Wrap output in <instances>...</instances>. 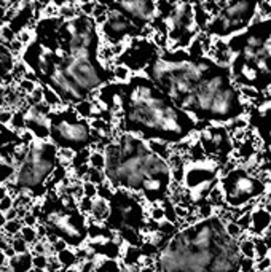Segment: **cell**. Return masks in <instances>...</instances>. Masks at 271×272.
<instances>
[{
    "mask_svg": "<svg viewBox=\"0 0 271 272\" xmlns=\"http://www.w3.org/2000/svg\"><path fill=\"white\" fill-rule=\"evenodd\" d=\"M102 104L120 115V131L174 147L198 129L196 119L179 109L148 77H131Z\"/></svg>",
    "mask_w": 271,
    "mask_h": 272,
    "instance_id": "cell-1",
    "label": "cell"
},
{
    "mask_svg": "<svg viewBox=\"0 0 271 272\" xmlns=\"http://www.w3.org/2000/svg\"><path fill=\"white\" fill-rule=\"evenodd\" d=\"M239 240L226 231L220 215L179 228L155 255L158 272H241Z\"/></svg>",
    "mask_w": 271,
    "mask_h": 272,
    "instance_id": "cell-2",
    "label": "cell"
},
{
    "mask_svg": "<svg viewBox=\"0 0 271 272\" xmlns=\"http://www.w3.org/2000/svg\"><path fill=\"white\" fill-rule=\"evenodd\" d=\"M105 182L140 197L148 205L169 200L174 174L169 161L150 147V142L130 132L113 134L104 148Z\"/></svg>",
    "mask_w": 271,
    "mask_h": 272,
    "instance_id": "cell-3",
    "label": "cell"
},
{
    "mask_svg": "<svg viewBox=\"0 0 271 272\" xmlns=\"http://www.w3.org/2000/svg\"><path fill=\"white\" fill-rule=\"evenodd\" d=\"M51 119V135L49 140L58 148H70L75 153L82 150H99L104 152L105 145L112 140L110 135H104L91 127L90 119L82 118L72 105L53 110L49 115Z\"/></svg>",
    "mask_w": 271,
    "mask_h": 272,
    "instance_id": "cell-4",
    "label": "cell"
},
{
    "mask_svg": "<svg viewBox=\"0 0 271 272\" xmlns=\"http://www.w3.org/2000/svg\"><path fill=\"white\" fill-rule=\"evenodd\" d=\"M220 190L225 207L231 210H242L270 193V175L267 172H252L246 166L226 169L220 177Z\"/></svg>",
    "mask_w": 271,
    "mask_h": 272,
    "instance_id": "cell-5",
    "label": "cell"
},
{
    "mask_svg": "<svg viewBox=\"0 0 271 272\" xmlns=\"http://www.w3.org/2000/svg\"><path fill=\"white\" fill-rule=\"evenodd\" d=\"M222 166L208 156H188L183 159L182 186L187 193L190 204L196 207L208 202L211 191L220 183Z\"/></svg>",
    "mask_w": 271,
    "mask_h": 272,
    "instance_id": "cell-6",
    "label": "cell"
},
{
    "mask_svg": "<svg viewBox=\"0 0 271 272\" xmlns=\"http://www.w3.org/2000/svg\"><path fill=\"white\" fill-rule=\"evenodd\" d=\"M260 0H228L222 13L212 21L211 32L219 37L242 31L252 21L255 11H259Z\"/></svg>",
    "mask_w": 271,
    "mask_h": 272,
    "instance_id": "cell-7",
    "label": "cell"
},
{
    "mask_svg": "<svg viewBox=\"0 0 271 272\" xmlns=\"http://www.w3.org/2000/svg\"><path fill=\"white\" fill-rule=\"evenodd\" d=\"M199 145L203 147L204 155L219 162L224 169L228 166L233 155V140L228 129L222 124H209L199 131Z\"/></svg>",
    "mask_w": 271,
    "mask_h": 272,
    "instance_id": "cell-8",
    "label": "cell"
},
{
    "mask_svg": "<svg viewBox=\"0 0 271 272\" xmlns=\"http://www.w3.org/2000/svg\"><path fill=\"white\" fill-rule=\"evenodd\" d=\"M134 26L152 24L156 16L155 0H117V6Z\"/></svg>",
    "mask_w": 271,
    "mask_h": 272,
    "instance_id": "cell-9",
    "label": "cell"
},
{
    "mask_svg": "<svg viewBox=\"0 0 271 272\" xmlns=\"http://www.w3.org/2000/svg\"><path fill=\"white\" fill-rule=\"evenodd\" d=\"M102 24H104V34L113 41L125 39L128 35L131 37V32L134 29L133 21L128 19L118 8H113L107 13V18Z\"/></svg>",
    "mask_w": 271,
    "mask_h": 272,
    "instance_id": "cell-10",
    "label": "cell"
},
{
    "mask_svg": "<svg viewBox=\"0 0 271 272\" xmlns=\"http://www.w3.org/2000/svg\"><path fill=\"white\" fill-rule=\"evenodd\" d=\"M270 228H271V212L267 209L265 204L254 207L251 210V229L249 231H252L259 237H263Z\"/></svg>",
    "mask_w": 271,
    "mask_h": 272,
    "instance_id": "cell-11",
    "label": "cell"
},
{
    "mask_svg": "<svg viewBox=\"0 0 271 272\" xmlns=\"http://www.w3.org/2000/svg\"><path fill=\"white\" fill-rule=\"evenodd\" d=\"M110 217V202L104 197H94V204H92V210L90 213L88 220L94 221L99 225H105V221Z\"/></svg>",
    "mask_w": 271,
    "mask_h": 272,
    "instance_id": "cell-12",
    "label": "cell"
},
{
    "mask_svg": "<svg viewBox=\"0 0 271 272\" xmlns=\"http://www.w3.org/2000/svg\"><path fill=\"white\" fill-rule=\"evenodd\" d=\"M121 260H123L126 268H134L142 264L144 260V253H142L140 247H133V245H126L123 250V255H121Z\"/></svg>",
    "mask_w": 271,
    "mask_h": 272,
    "instance_id": "cell-13",
    "label": "cell"
},
{
    "mask_svg": "<svg viewBox=\"0 0 271 272\" xmlns=\"http://www.w3.org/2000/svg\"><path fill=\"white\" fill-rule=\"evenodd\" d=\"M8 266L13 269V272H31L32 271V253H23L16 255L15 258L8 260Z\"/></svg>",
    "mask_w": 271,
    "mask_h": 272,
    "instance_id": "cell-14",
    "label": "cell"
},
{
    "mask_svg": "<svg viewBox=\"0 0 271 272\" xmlns=\"http://www.w3.org/2000/svg\"><path fill=\"white\" fill-rule=\"evenodd\" d=\"M260 157H262L260 170L262 172H267V174L270 175V190H271V140L262 142Z\"/></svg>",
    "mask_w": 271,
    "mask_h": 272,
    "instance_id": "cell-15",
    "label": "cell"
},
{
    "mask_svg": "<svg viewBox=\"0 0 271 272\" xmlns=\"http://www.w3.org/2000/svg\"><path fill=\"white\" fill-rule=\"evenodd\" d=\"M42 86H44V102L51 107L53 110L62 109L64 102H62V99H61V96L58 94V92H56L53 88H49L48 84H42Z\"/></svg>",
    "mask_w": 271,
    "mask_h": 272,
    "instance_id": "cell-16",
    "label": "cell"
},
{
    "mask_svg": "<svg viewBox=\"0 0 271 272\" xmlns=\"http://www.w3.org/2000/svg\"><path fill=\"white\" fill-rule=\"evenodd\" d=\"M56 258L59 260L62 268H74V266H78V264H80V261H78V258H77L75 250H72V248L62 250V252H59L58 255H56Z\"/></svg>",
    "mask_w": 271,
    "mask_h": 272,
    "instance_id": "cell-17",
    "label": "cell"
},
{
    "mask_svg": "<svg viewBox=\"0 0 271 272\" xmlns=\"http://www.w3.org/2000/svg\"><path fill=\"white\" fill-rule=\"evenodd\" d=\"M239 250L242 258H247V260H257V252H255V243L252 237H244L239 240Z\"/></svg>",
    "mask_w": 271,
    "mask_h": 272,
    "instance_id": "cell-18",
    "label": "cell"
},
{
    "mask_svg": "<svg viewBox=\"0 0 271 272\" xmlns=\"http://www.w3.org/2000/svg\"><path fill=\"white\" fill-rule=\"evenodd\" d=\"M24 223H23V220H13V221H6V225L5 228L2 229V233L6 235L8 239H13V237H16V235L21 234V229H23Z\"/></svg>",
    "mask_w": 271,
    "mask_h": 272,
    "instance_id": "cell-19",
    "label": "cell"
},
{
    "mask_svg": "<svg viewBox=\"0 0 271 272\" xmlns=\"http://www.w3.org/2000/svg\"><path fill=\"white\" fill-rule=\"evenodd\" d=\"M90 167L92 169H97V170H104L105 167V156L104 152H99V150H92L91 155H90Z\"/></svg>",
    "mask_w": 271,
    "mask_h": 272,
    "instance_id": "cell-20",
    "label": "cell"
},
{
    "mask_svg": "<svg viewBox=\"0 0 271 272\" xmlns=\"http://www.w3.org/2000/svg\"><path fill=\"white\" fill-rule=\"evenodd\" d=\"M254 243H255L257 260H262V258L270 256L271 250H270V247L265 243V240H263V237H259V235H255V237H254ZM257 260H255V261H257Z\"/></svg>",
    "mask_w": 271,
    "mask_h": 272,
    "instance_id": "cell-21",
    "label": "cell"
},
{
    "mask_svg": "<svg viewBox=\"0 0 271 272\" xmlns=\"http://www.w3.org/2000/svg\"><path fill=\"white\" fill-rule=\"evenodd\" d=\"M10 245L16 250L18 255H23V253H29L31 252V245L23 237H21V234L16 235V237L10 239Z\"/></svg>",
    "mask_w": 271,
    "mask_h": 272,
    "instance_id": "cell-22",
    "label": "cell"
},
{
    "mask_svg": "<svg viewBox=\"0 0 271 272\" xmlns=\"http://www.w3.org/2000/svg\"><path fill=\"white\" fill-rule=\"evenodd\" d=\"M39 86V81H34V80H29V78H23L21 81L16 83V88L23 92V94L27 97L29 94H32V92L35 91V88Z\"/></svg>",
    "mask_w": 271,
    "mask_h": 272,
    "instance_id": "cell-23",
    "label": "cell"
},
{
    "mask_svg": "<svg viewBox=\"0 0 271 272\" xmlns=\"http://www.w3.org/2000/svg\"><path fill=\"white\" fill-rule=\"evenodd\" d=\"M150 220L155 223H161L166 221V209L161 204H153L150 205Z\"/></svg>",
    "mask_w": 271,
    "mask_h": 272,
    "instance_id": "cell-24",
    "label": "cell"
},
{
    "mask_svg": "<svg viewBox=\"0 0 271 272\" xmlns=\"http://www.w3.org/2000/svg\"><path fill=\"white\" fill-rule=\"evenodd\" d=\"M21 237H23L29 245L32 247L34 243L39 242V235H37V229L32 226H23L21 229Z\"/></svg>",
    "mask_w": 271,
    "mask_h": 272,
    "instance_id": "cell-25",
    "label": "cell"
},
{
    "mask_svg": "<svg viewBox=\"0 0 271 272\" xmlns=\"http://www.w3.org/2000/svg\"><path fill=\"white\" fill-rule=\"evenodd\" d=\"M226 231H228V234H230V235H233L234 239H238V240L244 239V233L246 231L234 220H226Z\"/></svg>",
    "mask_w": 271,
    "mask_h": 272,
    "instance_id": "cell-26",
    "label": "cell"
},
{
    "mask_svg": "<svg viewBox=\"0 0 271 272\" xmlns=\"http://www.w3.org/2000/svg\"><path fill=\"white\" fill-rule=\"evenodd\" d=\"M26 99H27V105H37L40 102H44V86L39 84L32 94H29Z\"/></svg>",
    "mask_w": 271,
    "mask_h": 272,
    "instance_id": "cell-27",
    "label": "cell"
},
{
    "mask_svg": "<svg viewBox=\"0 0 271 272\" xmlns=\"http://www.w3.org/2000/svg\"><path fill=\"white\" fill-rule=\"evenodd\" d=\"M16 39L23 43L24 46H27V45H31V43L34 41V39H35V35H34V32L31 31L29 27H26V29H21V31L16 34Z\"/></svg>",
    "mask_w": 271,
    "mask_h": 272,
    "instance_id": "cell-28",
    "label": "cell"
},
{
    "mask_svg": "<svg viewBox=\"0 0 271 272\" xmlns=\"http://www.w3.org/2000/svg\"><path fill=\"white\" fill-rule=\"evenodd\" d=\"M92 204H94V199L83 196L80 200H78V210H80L83 215H87V217H90V213L92 210Z\"/></svg>",
    "mask_w": 271,
    "mask_h": 272,
    "instance_id": "cell-29",
    "label": "cell"
},
{
    "mask_svg": "<svg viewBox=\"0 0 271 272\" xmlns=\"http://www.w3.org/2000/svg\"><path fill=\"white\" fill-rule=\"evenodd\" d=\"M13 115H15V112L13 110L6 109V107H2V109H0V124L10 126L11 119H13Z\"/></svg>",
    "mask_w": 271,
    "mask_h": 272,
    "instance_id": "cell-30",
    "label": "cell"
},
{
    "mask_svg": "<svg viewBox=\"0 0 271 272\" xmlns=\"http://www.w3.org/2000/svg\"><path fill=\"white\" fill-rule=\"evenodd\" d=\"M32 266L37 269H48V256L46 255H34Z\"/></svg>",
    "mask_w": 271,
    "mask_h": 272,
    "instance_id": "cell-31",
    "label": "cell"
},
{
    "mask_svg": "<svg viewBox=\"0 0 271 272\" xmlns=\"http://www.w3.org/2000/svg\"><path fill=\"white\" fill-rule=\"evenodd\" d=\"M8 48H10V51L13 53V56H15L16 59H18V57L24 53V48H26V46H24L23 43H21L18 39H15L13 41H10V43H8Z\"/></svg>",
    "mask_w": 271,
    "mask_h": 272,
    "instance_id": "cell-32",
    "label": "cell"
},
{
    "mask_svg": "<svg viewBox=\"0 0 271 272\" xmlns=\"http://www.w3.org/2000/svg\"><path fill=\"white\" fill-rule=\"evenodd\" d=\"M83 193L87 197H91V199L97 197V185L91 182H83Z\"/></svg>",
    "mask_w": 271,
    "mask_h": 272,
    "instance_id": "cell-33",
    "label": "cell"
},
{
    "mask_svg": "<svg viewBox=\"0 0 271 272\" xmlns=\"http://www.w3.org/2000/svg\"><path fill=\"white\" fill-rule=\"evenodd\" d=\"M271 268V256L262 258V260L255 261V272H265Z\"/></svg>",
    "mask_w": 271,
    "mask_h": 272,
    "instance_id": "cell-34",
    "label": "cell"
},
{
    "mask_svg": "<svg viewBox=\"0 0 271 272\" xmlns=\"http://www.w3.org/2000/svg\"><path fill=\"white\" fill-rule=\"evenodd\" d=\"M13 207H15V197L13 196H6L0 200V212L6 213L10 209H13Z\"/></svg>",
    "mask_w": 271,
    "mask_h": 272,
    "instance_id": "cell-35",
    "label": "cell"
},
{
    "mask_svg": "<svg viewBox=\"0 0 271 272\" xmlns=\"http://www.w3.org/2000/svg\"><path fill=\"white\" fill-rule=\"evenodd\" d=\"M23 223H24V226H32V228H35V226L39 225V218H35L34 215L29 212V213H27L26 217L23 218Z\"/></svg>",
    "mask_w": 271,
    "mask_h": 272,
    "instance_id": "cell-36",
    "label": "cell"
},
{
    "mask_svg": "<svg viewBox=\"0 0 271 272\" xmlns=\"http://www.w3.org/2000/svg\"><path fill=\"white\" fill-rule=\"evenodd\" d=\"M3 253H5V256H6V260H11V258H15V256L18 255V253H16V250L13 248V247L10 245V243L3 248Z\"/></svg>",
    "mask_w": 271,
    "mask_h": 272,
    "instance_id": "cell-37",
    "label": "cell"
},
{
    "mask_svg": "<svg viewBox=\"0 0 271 272\" xmlns=\"http://www.w3.org/2000/svg\"><path fill=\"white\" fill-rule=\"evenodd\" d=\"M5 215H6V220H8V221H13V220H18V218H19V213H18V209H16V207H13V209H10Z\"/></svg>",
    "mask_w": 271,
    "mask_h": 272,
    "instance_id": "cell-38",
    "label": "cell"
},
{
    "mask_svg": "<svg viewBox=\"0 0 271 272\" xmlns=\"http://www.w3.org/2000/svg\"><path fill=\"white\" fill-rule=\"evenodd\" d=\"M6 196H10V193H8V186H6L5 182H0V200H2L3 197Z\"/></svg>",
    "mask_w": 271,
    "mask_h": 272,
    "instance_id": "cell-39",
    "label": "cell"
},
{
    "mask_svg": "<svg viewBox=\"0 0 271 272\" xmlns=\"http://www.w3.org/2000/svg\"><path fill=\"white\" fill-rule=\"evenodd\" d=\"M6 11H8V8H6L5 5H0V24H6L5 19H6Z\"/></svg>",
    "mask_w": 271,
    "mask_h": 272,
    "instance_id": "cell-40",
    "label": "cell"
},
{
    "mask_svg": "<svg viewBox=\"0 0 271 272\" xmlns=\"http://www.w3.org/2000/svg\"><path fill=\"white\" fill-rule=\"evenodd\" d=\"M139 272H158L155 266H139Z\"/></svg>",
    "mask_w": 271,
    "mask_h": 272,
    "instance_id": "cell-41",
    "label": "cell"
},
{
    "mask_svg": "<svg viewBox=\"0 0 271 272\" xmlns=\"http://www.w3.org/2000/svg\"><path fill=\"white\" fill-rule=\"evenodd\" d=\"M6 215L3 213V212H0V231H2V229L5 228V225H6Z\"/></svg>",
    "mask_w": 271,
    "mask_h": 272,
    "instance_id": "cell-42",
    "label": "cell"
},
{
    "mask_svg": "<svg viewBox=\"0 0 271 272\" xmlns=\"http://www.w3.org/2000/svg\"><path fill=\"white\" fill-rule=\"evenodd\" d=\"M61 272H80V269H78V266H74V268H64Z\"/></svg>",
    "mask_w": 271,
    "mask_h": 272,
    "instance_id": "cell-43",
    "label": "cell"
},
{
    "mask_svg": "<svg viewBox=\"0 0 271 272\" xmlns=\"http://www.w3.org/2000/svg\"><path fill=\"white\" fill-rule=\"evenodd\" d=\"M31 272H48L46 269H37V268H32V271Z\"/></svg>",
    "mask_w": 271,
    "mask_h": 272,
    "instance_id": "cell-44",
    "label": "cell"
},
{
    "mask_svg": "<svg viewBox=\"0 0 271 272\" xmlns=\"http://www.w3.org/2000/svg\"><path fill=\"white\" fill-rule=\"evenodd\" d=\"M64 3H70V0H64Z\"/></svg>",
    "mask_w": 271,
    "mask_h": 272,
    "instance_id": "cell-45",
    "label": "cell"
},
{
    "mask_svg": "<svg viewBox=\"0 0 271 272\" xmlns=\"http://www.w3.org/2000/svg\"><path fill=\"white\" fill-rule=\"evenodd\" d=\"M267 234H270V235H271V228L268 229V233H267Z\"/></svg>",
    "mask_w": 271,
    "mask_h": 272,
    "instance_id": "cell-46",
    "label": "cell"
},
{
    "mask_svg": "<svg viewBox=\"0 0 271 272\" xmlns=\"http://www.w3.org/2000/svg\"><path fill=\"white\" fill-rule=\"evenodd\" d=\"M270 256H271V253H270ZM265 272H271V268H270L268 271H265Z\"/></svg>",
    "mask_w": 271,
    "mask_h": 272,
    "instance_id": "cell-47",
    "label": "cell"
}]
</instances>
